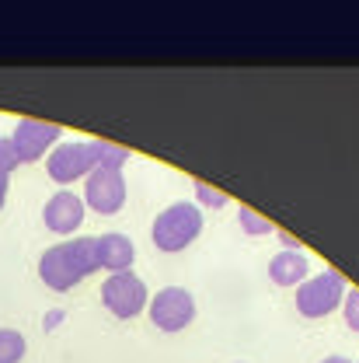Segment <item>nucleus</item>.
Segmentation results:
<instances>
[{
	"label": "nucleus",
	"mask_w": 359,
	"mask_h": 363,
	"mask_svg": "<svg viewBox=\"0 0 359 363\" xmlns=\"http://www.w3.org/2000/svg\"><path fill=\"white\" fill-rule=\"evenodd\" d=\"M21 164V157H18V147H14V140L11 136H0V172H14Z\"/></svg>",
	"instance_id": "obj_14"
},
{
	"label": "nucleus",
	"mask_w": 359,
	"mask_h": 363,
	"mask_svg": "<svg viewBox=\"0 0 359 363\" xmlns=\"http://www.w3.org/2000/svg\"><path fill=\"white\" fill-rule=\"evenodd\" d=\"M7 185H11V175L0 172V210H4V203H7Z\"/></svg>",
	"instance_id": "obj_18"
},
{
	"label": "nucleus",
	"mask_w": 359,
	"mask_h": 363,
	"mask_svg": "<svg viewBox=\"0 0 359 363\" xmlns=\"http://www.w3.org/2000/svg\"><path fill=\"white\" fill-rule=\"evenodd\" d=\"M101 304L108 308V315H115L119 321H130L136 318L143 308H150V294H147V283L130 272H112L105 283H101Z\"/></svg>",
	"instance_id": "obj_4"
},
{
	"label": "nucleus",
	"mask_w": 359,
	"mask_h": 363,
	"mask_svg": "<svg viewBox=\"0 0 359 363\" xmlns=\"http://www.w3.org/2000/svg\"><path fill=\"white\" fill-rule=\"evenodd\" d=\"M49 179L67 185V182L88 179L91 172L98 168V157H94V143H59L56 150H49Z\"/></svg>",
	"instance_id": "obj_7"
},
{
	"label": "nucleus",
	"mask_w": 359,
	"mask_h": 363,
	"mask_svg": "<svg viewBox=\"0 0 359 363\" xmlns=\"http://www.w3.org/2000/svg\"><path fill=\"white\" fill-rule=\"evenodd\" d=\"M342 311H346V325H349L353 332H359V290H349V294H346Z\"/></svg>",
	"instance_id": "obj_16"
},
{
	"label": "nucleus",
	"mask_w": 359,
	"mask_h": 363,
	"mask_svg": "<svg viewBox=\"0 0 359 363\" xmlns=\"http://www.w3.org/2000/svg\"><path fill=\"white\" fill-rule=\"evenodd\" d=\"M195 196H199V203H210V206H224L227 203L224 192H217V189H210V185H195Z\"/></svg>",
	"instance_id": "obj_17"
},
{
	"label": "nucleus",
	"mask_w": 359,
	"mask_h": 363,
	"mask_svg": "<svg viewBox=\"0 0 359 363\" xmlns=\"http://www.w3.org/2000/svg\"><path fill=\"white\" fill-rule=\"evenodd\" d=\"M42 220L52 234H74L84 220V199L74 192H56L42 210Z\"/></svg>",
	"instance_id": "obj_9"
},
{
	"label": "nucleus",
	"mask_w": 359,
	"mask_h": 363,
	"mask_svg": "<svg viewBox=\"0 0 359 363\" xmlns=\"http://www.w3.org/2000/svg\"><path fill=\"white\" fill-rule=\"evenodd\" d=\"M346 294H349V286H346L342 272L324 269L297 286V311L304 318H324L338 311V304H346Z\"/></svg>",
	"instance_id": "obj_3"
},
{
	"label": "nucleus",
	"mask_w": 359,
	"mask_h": 363,
	"mask_svg": "<svg viewBox=\"0 0 359 363\" xmlns=\"http://www.w3.org/2000/svg\"><path fill=\"white\" fill-rule=\"evenodd\" d=\"M25 350L28 342L18 328H0V363H21Z\"/></svg>",
	"instance_id": "obj_13"
},
{
	"label": "nucleus",
	"mask_w": 359,
	"mask_h": 363,
	"mask_svg": "<svg viewBox=\"0 0 359 363\" xmlns=\"http://www.w3.org/2000/svg\"><path fill=\"white\" fill-rule=\"evenodd\" d=\"M150 234H154V245L161 252H168V255L171 252H185L203 234V210L195 203H175V206L157 213Z\"/></svg>",
	"instance_id": "obj_2"
},
{
	"label": "nucleus",
	"mask_w": 359,
	"mask_h": 363,
	"mask_svg": "<svg viewBox=\"0 0 359 363\" xmlns=\"http://www.w3.org/2000/svg\"><path fill=\"white\" fill-rule=\"evenodd\" d=\"M241 227L248 230V234H272V224L266 217H258V213H251L248 206H241Z\"/></svg>",
	"instance_id": "obj_15"
},
{
	"label": "nucleus",
	"mask_w": 359,
	"mask_h": 363,
	"mask_svg": "<svg viewBox=\"0 0 359 363\" xmlns=\"http://www.w3.org/2000/svg\"><path fill=\"white\" fill-rule=\"evenodd\" d=\"M269 279L275 286H300L307 279V259H304V252H279V255H272Z\"/></svg>",
	"instance_id": "obj_11"
},
{
	"label": "nucleus",
	"mask_w": 359,
	"mask_h": 363,
	"mask_svg": "<svg viewBox=\"0 0 359 363\" xmlns=\"http://www.w3.org/2000/svg\"><path fill=\"white\" fill-rule=\"evenodd\" d=\"M321 363H353V360H346V357H324Z\"/></svg>",
	"instance_id": "obj_19"
},
{
	"label": "nucleus",
	"mask_w": 359,
	"mask_h": 363,
	"mask_svg": "<svg viewBox=\"0 0 359 363\" xmlns=\"http://www.w3.org/2000/svg\"><path fill=\"white\" fill-rule=\"evenodd\" d=\"M133 259H136V248L126 234H115L112 230V234H101L98 238V262H101V269H108V276L112 272H130Z\"/></svg>",
	"instance_id": "obj_10"
},
{
	"label": "nucleus",
	"mask_w": 359,
	"mask_h": 363,
	"mask_svg": "<svg viewBox=\"0 0 359 363\" xmlns=\"http://www.w3.org/2000/svg\"><path fill=\"white\" fill-rule=\"evenodd\" d=\"M150 321L161 328V332H181L192 325L195 318V301L185 286H164L161 294L150 297Z\"/></svg>",
	"instance_id": "obj_6"
},
{
	"label": "nucleus",
	"mask_w": 359,
	"mask_h": 363,
	"mask_svg": "<svg viewBox=\"0 0 359 363\" xmlns=\"http://www.w3.org/2000/svg\"><path fill=\"white\" fill-rule=\"evenodd\" d=\"M84 203L94 213L112 217L126 206V179L119 168H94L84 179Z\"/></svg>",
	"instance_id": "obj_5"
},
{
	"label": "nucleus",
	"mask_w": 359,
	"mask_h": 363,
	"mask_svg": "<svg viewBox=\"0 0 359 363\" xmlns=\"http://www.w3.org/2000/svg\"><path fill=\"white\" fill-rule=\"evenodd\" d=\"M94 143V157H98V168H119L130 161V150L119 147V143H108V140H91Z\"/></svg>",
	"instance_id": "obj_12"
},
{
	"label": "nucleus",
	"mask_w": 359,
	"mask_h": 363,
	"mask_svg": "<svg viewBox=\"0 0 359 363\" xmlns=\"http://www.w3.org/2000/svg\"><path fill=\"white\" fill-rule=\"evenodd\" d=\"M11 140L18 147L21 164H32V161H39L45 150L59 140V126L56 123H42V119H18Z\"/></svg>",
	"instance_id": "obj_8"
},
{
	"label": "nucleus",
	"mask_w": 359,
	"mask_h": 363,
	"mask_svg": "<svg viewBox=\"0 0 359 363\" xmlns=\"http://www.w3.org/2000/svg\"><path fill=\"white\" fill-rule=\"evenodd\" d=\"M101 269L98 262V238H70L45 248L39 259V276L49 290H74L81 279Z\"/></svg>",
	"instance_id": "obj_1"
}]
</instances>
